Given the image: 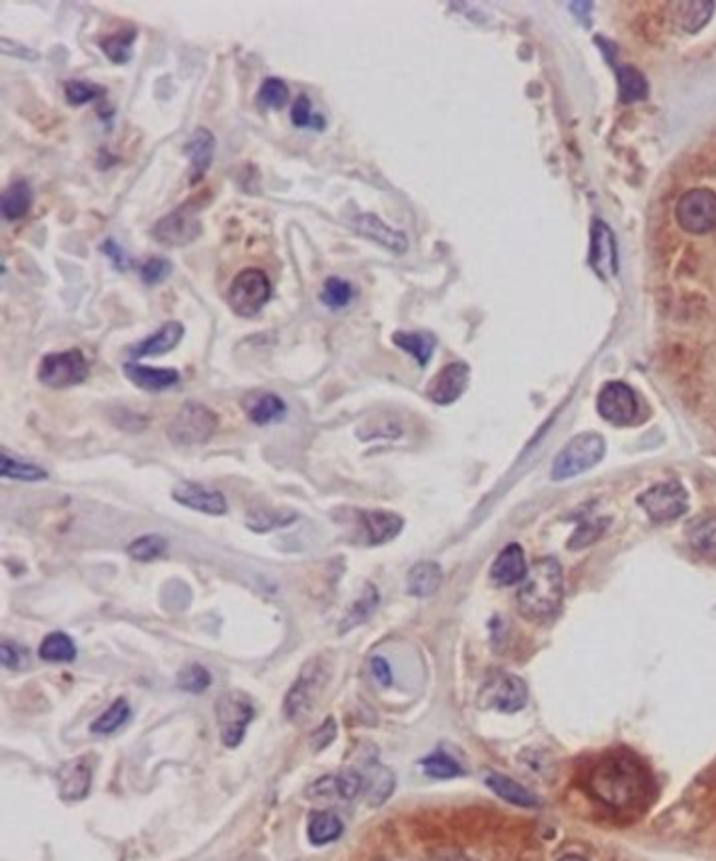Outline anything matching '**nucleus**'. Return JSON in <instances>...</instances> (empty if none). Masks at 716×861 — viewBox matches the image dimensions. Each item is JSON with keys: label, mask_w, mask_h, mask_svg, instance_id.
I'll use <instances>...</instances> for the list:
<instances>
[{"label": "nucleus", "mask_w": 716, "mask_h": 861, "mask_svg": "<svg viewBox=\"0 0 716 861\" xmlns=\"http://www.w3.org/2000/svg\"><path fill=\"white\" fill-rule=\"evenodd\" d=\"M590 796L605 810L631 811L649 794V773L635 755L610 753L597 760L587 773Z\"/></svg>", "instance_id": "1"}, {"label": "nucleus", "mask_w": 716, "mask_h": 861, "mask_svg": "<svg viewBox=\"0 0 716 861\" xmlns=\"http://www.w3.org/2000/svg\"><path fill=\"white\" fill-rule=\"evenodd\" d=\"M563 604V570L555 558L538 559L519 584L517 608L530 620L553 618Z\"/></svg>", "instance_id": "2"}, {"label": "nucleus", "mask_w": 716, "mask_h": 861, "mask_svg": "<svg viewBox=\"0 0 716 861\" xmlns=\"http://www.w3.org/2000/svg\"><path fill=\"white\" fill-rule=\"evenodd\" d=\"M328 681H331L328 662L320 656L309 659L284 698V714L290 721H299L301 716H308Z\"/></svg>", "instance_id": "3"}, {"label": "nucleus", "mask_w": 716, "mask_h": 861, "mask_svg": "<svg viewBox=\"0 0 716 861\" xmlns=\"http://www.w3.org/2000/svg\"><path fill=\"white\" fill-rule=\"evenodd\" d=\"M219 416L215 410L200 402H185L181 405L180 412L173 416L169 423L166 435L175 446H200L212 439V435L219 429Z\"/></svg>", "instance_id": "4"}, {"label": "nucleus", "mask_w": 716, "mask_h": 861, "mask_svg": "<svg viewBox=\"0 0 716 861\" xmlns=\"http://www.w3.org/2000/svg\"><path fill=\"white\" fill-rule=\"evenodd\" d=\"M349 519L343 521L349 532V542L358 547H383L397 538L404 530V519L391 510H349Z\"/></svg>", "instance_id": "5"}, {"label": "nucleus", "mask_w": 716, "mask_h": 861, "mask_svg": "<svg viewBox=\"0 0 716 861\" xmlns=\"http://www.w3.org/2000/svg\"><path fill=\"white\" fill-rule=\"evenodd\" d=\"M605 439L599 433L576 435L553 462V480L565 482L599 464L605 457Z\"/></svg>", "instance_id": "6"}, {"label": "nucleus", "mask_w": 716, "mask_h": 861, "mask_svg": "<svg viewBox=\"0 0 716 861\" xmlns=\"http://www.w3.org/2000/svg\"><path fill=\"white\" fill-rule=\"evenodd\" d=\"M272 292L274 288L269 276L258 267H246L231 279L228 305L240 318H255L269 303Z\"/></svg>", "instance_id": "7"}, {"label": "nucleus", "mask_w": 716, "mask_h": 861, "mask_svg": "<svg viewBox=\"0 0 716 861\" xmlns=\"http://www.w3.org/2000/svg\"><path fill=\"white\" fill-rule=\"evenodd\" d=\"M215 716L221 742L228 748H238L255 719V707L244 691H228L217 700Z\"/></svg>", "instance_id": "8"}, {"label": "nucleus", "mask_w": 716, "mask_h": 861, "mask_svg": "<svg viewBox=\"0 0 716 861\" xmlns=\"http://www.w3.org/2000/svg\"><path fill=\"white\" fill-rule=\"evenodd\" d=\"M89 375H91L89 359L80 349L47 354L41 359V366L36 370L38 380L55 391L82 384L89 379Z\"/></svg>", "instance_id": "9"}, {"label": "nucleus", "mask_w": 716, "mask_h": 861, "mask_svg": "<svg viewBox=\"0 0 716 861\" xmlns=\"http://www.w3.org/2000/svg\"><path fill=\"white\" fill-rule=\"evenodd\" d=\"M205 203L200 200H189V203L181 204L177 210L169 213L166 217L158 219L152 236L155 242H160L162 246H187L194 240H198L203 236V223L198 219V213L205 208Z\"/></svg>", "instance_id": "10"}, {"label": "nucleus", "mask_w": 716, "mask_h": 861, "mask_svg": "<svg viewBox=\"0 0 716 861\" xmlns=\"http://www.w3.org/2000/svg\"><path fill=\"white\" fill-rule=\"evenodd\" d=\"M674 217L681 229L693 236H704L716 229V194L708 187L688 190L674 206Z\"/></svg>", "instance_id": "11"}, {"label": "nucleus", "mask_w": 716, "mask_h": 861, "mask_svg": "<svg viewBox=\"0 0 716 861\" xmlns=\"http://www.w3.org/2000/svg\"><path fill=\"white\" fill-rule=\"evenodd\" d=\"M637 503L651 521L665 524V521H674L688 513L690 496L679 482L656 483L639 494Z\"/></svg>", "instance_id": "12"}, {"label": "nucleus", "mask_w": 716, "mask_h": 861, "mask_svg": "<svg viewBox=\"0 0 716 861\" xmlns=\"http://www.w3.org/2000/svg\"><path fill=\"white\" fill-rule=\"evenodd\" d=\"M480 704L498 712H517L528 704V687L515 675L494 673L482 687Z\"/></svg>", "instance_id": "13"}, {"label": "nucleus", "mask_w": 716, "mask_h": 861, "mask_svg": "<svg viewBox=\"0 0 716 861\" xmlns=\"http://www.w3.org/2000/svg\"><path fill=\"white\" fill-rule=\"evenodd\" d=\"M597 412L615 427H626L635 423L639 414V400L628 384L615 380L601 389L597 398Z\"/></svg>", "instance_id": "14"}, {"label": "nucleus", "mask_w": 716, "mask_h": 861, "mask_svg": "<svg viewBox=\"0 0 716 861\" xmlns=\"http://www.w3.org/2000/svg\"><path fill=\"white\" fill-rule=\"evenodd\" d=\"M471 368L464 361L446 364L427 384V398L437 405H452L469 387Z\"/></svg>", "instance_id": "15"}, {"label": "nucleus", "mask_w": 716, "mask_h": 861, "mask_svg": "<svg viewBox=\"0 0 716 861\" xmlns=\"http://www.w3.org/2000/svg\"><path fill=\"white\" fill-rule=\"evenodd\" d=\"M351 228L358 236L379 244L389 253L404 254L408 251V236L400 229L386 226L383 219L374 213H359L358 217L351 221Z\"/></svg>", "instance_id": "16"}, {"label": "nucleus", "mask_w": 716, "mask_h": 861, "mask_svg": "<svg viewBox=\"0 0 716 861\" xmlns=\"http://www.w3.org/2000/svg\"><path fill=\"white\" fill-rule=\"evenodd\" d=\"M173 498L181 507L192 508L205 515L221 517L228 513V498L223 492L208 487L205 483L181 482L173 487Z\"/></svg>", "instance_id": "17"}, {"label": "nucleus", "mask_w": 716, "mask_h": 861, "mask_svg": "<svg viewBox=\"0 0 716 861\" xmlns=\"http://www.w3.org/2000/svg\"><path fill=\"white\" fill-rule=\"evenodd\" d=\"M55 782L59 788V799L63 803H80L89 796L93 784L91 762L86 759H72L63 762L57 773Z\"/></svg>", "instance_id": "18"}, {"label": "nucleus", "mask_w": 716, "mask_h": 861, "mask_svg": "<svg viewBox=\"0 0 716 861\" xmlns=\"http://www.w3.org/2000/svg\"><path fill=\"white\" fill-rule=\"evenodd\" d=\"M366 788L363 776L356 769H345L334 776H324L317 782L309 785L305 796L308 799H340V801H354Z\"/></svg>", "instance_id": "19"}, {"label": "nucleus", "mask_w": 716, "mask_h": 861, "mask_svg": "<svg viewBox=\"0 0 716 861\" xmlns=\"http://www.w3.org/2000/svg\"><path fill=\"white\" fill-rule=\"evenodd\" d=\"M215 150H217V139L210 128H196L189 135L183 148V152L189 158V185H198L206 177L215 160Z\"/></svg>", "instance_id": "20"}, {"label": "nucleus", "mask_w": 716, "mask_h": 861, "mask_svg": "<svg viewBox=\"0 0 716 861\" xmlns=\"http://www.w3.org/2000/svg\"><path fill=\"white\" fill-rule=\"evenodd\" d=\"M242 410L246 418L256 427H267L284 421L288 405L278 393L272 391H251L242 398Z\"/></svg>", "instance_id": "21"}, {"label": "nucleus", "mask_w": 716, "mask_h": 861, "mask_svg": "<svg viewBox=\"0 0 716 861\" xmlns=\"http://www.w3.org/2000/svg\"><path fill=\"white\" fill-rule=\"evenodd\" d=\"M183 336H185V326L181 322H177V320L166 322V324H162L160 329L155 330L154 334H150L143 341H139L137 345H132L128 349V357L132 361H137L141 357H158V355L171 354L173 349L180 347Z\"/></svg>", "instance_id": "22"}, {"label": "nucleus", "mask_w": 716, "mask_h": 861, "mask_svg": "<svg viewBox=\"0 0 716 861\" xmlns=\"http://www.w3.org/2000/svg\"><path fill=\"white\" fill-rule=\"evenodd\" d=\"M123 370H125V377L135 387H139L141 391H148V393H162V391L177 387L181 382L177 368H152V366H143L137 361H127Z\"/></svg>", "instance_id": "23"}, {"label": "nucleus", "mask_w": 716, "mask_h": 861, "mask_svg": "<svg viewBox=\"0 0 716 861\" xmlns=\"http://www.w3.org/2000/svg\"><path fill=\"white\" fill-rule=\"evenodd\" d=\"M590 267L601 276L610 278L615 274V240L612 229L603 221H594L590 236Z\"/></svg>", "instance_id": "24"}, {"label": "nucleus", "mask_w": 716, "mask_h": 861, "mask_svg": "<svg viewBox=\"0 0 716 861\" xmlns=\"http://www.w3.org/2000/svg\"><path fill=\"white\" fill-rule=\"evenodd\" d=\"M528 563H526V555L523 549L519 544H509L500 551V555L492 563V581L500 586H512V584L523 583V578L528 576Z\"/></svg>", "instance_id": "25"}, {"label": "nucleus", "mask_w": 716, "mask_h": 861, "mask_svg": "<svg viewBox=\"0 0 716 861\" xmlns=\"http://www.w3.org/2000/svg\"><path fill=\"white\" fill-rule=\"evenodd\" d=\"M34 204V190L26 179L13 181L0 196V213L7 223H18L26 219Z\"/></svg>", "instance_id": "26"}, {"label": "nucleus", "mask_w": 716, "mask_h": 861, "mask_svg": "<svg viewBox=\"0 0 716 861\" xmlns=\"http://www.w3.org/2000/svg\"><path fill=\"white\" fill-rule=\"evenodd\" d=\"M391 341H393L395 347H400L402 352L412 355L414 361L420 368H425L431 361L434 354H436L437 338L431 332H404V330H397V332H393Z\"/></svg>", "instance_id": "27"}, {"label": "nucleus", "mask_w": 716, "mask_h": 861, "mask_svg": "<svg viewBox=\"0 0 716 861\" xmlns=\"http://www.w3.org/2000/svg\"><path fill=\"white\" fill-rule=\"evenodd\" d=\"M443 583V570L436 561H420L408 572V593L412 597L425 599L439 590Z\"/></svg>", "instance_id": "28"}, {"label": "nucleus", "mask_w": 716, "mask_h": 861, "mask_svg": "<svg viewBox=\"0 0 716 861\" xmlns=\"http://www.w3.org/2000/svg\"><path fill=\"white\" fill-rule=\"evenodd\" d=\"M486 784L494 794H498L503 801L517 805V807H538L540 805L534 792H530L526 785L515 782L503 773H496V771L487 773Z\"/></svg>", "instance_id": "29"}, {"label": "nucleus", "mask_w": 716, "mask_h": 861, "mask_svg": "<svg viewBox=\"0 0 716 861\" xmlns=\"http://www.w3.org/2000/svg\"><path fill=\"white\" fill-rule=\"evenodd\" d=\"M381 604V595L379 588L374 584H366V588L361 590L358 601H354V606L347 609V613L340 620L338 633L345 634L354 631L359 624H363L366 620H370V616L377 611Z\"/></svg>", "instance_id": "30"}, {"label": "nucleus", "mask_w": 716, "mask_h": 861, "mask_svg": "<svg viewBox=\"0 0 716 861\" xmlns=\"http://www.w3.org/2000/svg\"><path fill=\"white\" fill-rule=\"evenodd\" d=\"M688 540L695 553L716 559V513L693 519L688 526Z\"/></svg>", "instance_id": "31"}, {"label": "nucleus", "mask_w": 716, "mask_h": 861, "mask_svg": "<svg viewBox=\"0 0 716 861\" xmlns=\"http://www.w3.org/2000/svg\"><path fill=\"white\" fill-rule=\"evenodd\" d=\"M343 835V822L333 811H315L309 815L308 836L311 845L324 847Z\"/></svg>", "instance_id": "32"}, {"label": "nucleus", "mask_w": 716, "mask_h": 861, "mask_svg": "<svg viewBox=\"0 0 716 861\" xmlns=\"http://www.w3.org/2000/svg\"><path fill=\"white\" fill-rule=\"evenodd\" d=\"M677 13V24L688 34H695L706 26L715 13V2L713 0H693V2H677L674 7Z\"/></svg>", "instance_id": "33"}, {"label": "nucleus", "mask_w": 716, "mask_h": 861, "mask_svg": "<svg viewBox=\"0 0 716 861\" xmlns=\"http://www.w3.org/2000/svg\"><path fill=\"white\" fill-rule=\"evenodd\" d=\"M137 41V27L127 26L123 27L116 34L103 36L100 41V49L105 53V57L116 64V66H125L132 59V45Z\"/></svg>", "instance_id": "34"}, {"label": "nucleus", "mask_w": 716, "mask_h": 861, "mask_svg": "<svg viewBox=\"0 0 716 861\" xmlns=\"http://www.w3.org/2000/svg\"><path fill=\"white\" fill-rule=\"evenodd\" d=\"M295 521H297V513L284 508H258L246 515V528L256 533L272 532Z\"/></svg>", "instance_id": "35"}, {"label": "nucleus", "mask_w": 716, "mask_h": 861, "mask_svg": "<svg viewBox=\"0 0 716 861\" xmlns=\"http://www.w3.org/2000/svg\"><path fill=\"white\" fill-rule=\"evenodd\" d=\"M356 297H358V288L349 279L336 278V276L326 279L320 290V301L331 311L347 309L356 301Z\"/></svg>", "instance_id": "36"}, {"label": "nucleus", "mask_w": 716, "mask_h": 861, "mask_svg": "<svg viewBox=\"0 0 716 861\" xmlns=\"http://www.w3.org/2000/svg\"><path fill=\"white\" fill-rule=\"evenodd\" d=\"M614 68L617 89H620V102L635 103L647 97V80L637 68L620 66V64H614Z\"/></svg>", "instance_id": "37"}, {"label": "nucleus", "mask_w": 716, "mask_h": 861, "mask_svg": "<svg viewBox=\"0 0 716 861\" xmlns=\"http://www.w3.org/2000/svg\"><path fill=\"white\" fill-rule=\"evenodd\" d=\"M0 475L7 480H18V482H43L49 478V473L26 460L9 457V452L0 455Z\"/></svg>", "instance_id": "38"}, {"label": "nucleus", "mask_w": 716, "mask_h": 861, "mask_svg": "<svg viewBox=\"0 0 716 861\" xmlns=\"http://www.w3.org/2000/svg\"><path fill=\"white\" fill-rule=\"evenodd\" d=\"M77 643L66 633L47 634L38 647V656L47 662H72L77 658Z\"/></svg>", "instance_id": "39"}, {"label": "nucleus", "mask_w": 716, "mask_h": 861, "mask_svg": "<svg viewBox=\"0 0 716 861\" xmlns=\"http://www.w3.org/2000/svg\"><path fill=\"white\" fill-rule=\"evenodd\" d=\"M166 549H169V542H166L164 536L146 533V536H139L137 540H132L128 544L127 553L128 558L135 559V561L148 563V561H155V559L162 558L166 553Z\"/></svg>", "instance_id": "40"}, {"label": "nucleus", "mask_w": 716, "mask_h": 861, "mask_svg": "<svg viewBox=\"0 0 716 861\" xmlns=\"http://www.w3.org/2000/svg\"><path fill=\"white\" fill-rule=\"evenodd\" d=\"M420 767L425 769L427 776H431L436 780H452V778H461L464 773L459 760L450 757L443 750H436V753L427 755L425 759L420 760Z\"/></svg>", "instance_id": "41"}, {"label": "nucleus", "mask_w": 716, "mask_h": 861, "mask_svg": "<svg viewBox=\"0 0 716 861\" xmlns=\"http://www.w3.org/2000/svg\"><path fill=\"white\" fill-rule=\"evenodd\" d=\"M395 790V773L391 769H384L381 765H372L370 771V792H368V803L372 807H381L384 801L393 794Z\"/></svg>", "instance_id": "42"}, {"label": "nucleus", "mask_w": 716, "mask_h": 861, "mask_svg": "<svg viewBox=\"0 0 716 861\" xmlns=\"http://www.w3.org/2000/svg\"><path fill=\"white\" fill-rule=\"evenodd\" d=\"M290 97V89L281 78H265L258 93H256V105L263 110H281Z\"/></svg>", "instance_id": "43"}, {"label": "nucleus", "mask_w": 716, "mask_h": 861, "mask_svg": "<svg viewBox=\"0 0 716 861\" xmlns=\"http://www.w3.org/2000/svg\"><path fill=\"white\" fill-rule=\"evenodd\" d=\"M128 716H130V707H128L125 698H120L109 709L105 710L100 719L93 721L91 732L97 735L114 734L116 730H120L127 723Z\"/></svg>", "instance_id": "44"}, {"label": "nucleus", "mask_w": 716, "mask_h": 861, "mask_svg": "<svg viewBox=\"0 0 716 861\" xmlns=\"http://www.w3.org/2000/svg\"><path fill=\"white\" fill-rule=\"evenodd\" d=\"M63 93H66L68 103L74 105V107L86 105V103L100 102L103 95H105L103 87H97V84H93L89 80H68L63 84Z\"/></svg>", "instance_id": "45"}, {"label": "nucleus", "mask_w": 716, "mask_h": 861, "mask_svg": "<svg viewBox=\"0 0 716 861\" xmlns=\"http://www.w3.org/2000/svg\"><path fill=\"white\" fill-rule=\"evenodd\" d=\"M210 684H212V675L203 664H189L187 668L181 670L180 677H177L181 691H187L194 696L205 693Z\"/></svg>", "instance_id": "46"}, {"label": "nucleus", "mask_w": 716, "mask_h": 861, "mask_svg": "<svg viewBox=\"0 0 716 861\" xmlns=\"http://www.w3.org/2000/svg\"><path fill=\"white\" fill-rule=\"evenodd\" d=\"M311 107H313V105H311L309 95H305V93L299 95L297 102L292 103V110H290V120H292V125L297 128L324 130V128H326V118L320 116V114H313Z\"/></svg>", "instance_id": "47"}, {"label": "nucleus", "mask_w": 716, "mask_h": 861, "mask_svg": "<svg viewBox=\"0 0 716 861\" xmlns=\"http://www.w3.org/2000/svg\"><path fill=\"white\" fill-rule=\"evenodd\" d=\"M173 272V263L164 256H150L148 261H143L139 265V276L143 279L146 286H158L164 279L171 276Z\"/></svg>", "instance_id": "48"}, {"label": "nucleus", "mask_w": 716, "mask_h": 861, "mask_svg": "<svg viewBox=\"0 0 716 861\" xmlns=\"http://www.w3.org/2000/svg\"><path fill=\"white\" fill-rule=\"evenodd\" d=\"M336 734H338V727H336V721H334L333 716H328L313 734L309 737V748H311V753H322V750H326L331 744H333L334 739H336Z\"/></svg>", "instance_id": "49"}, {"label": "nucleus", "mask_w": 716, "mask_h": 861, "mask_svg": "<svg viewBox=\"0 0 716 861\" xmlns=\"http://www.w3.org/2000/svg\"><path fill=\"white\" fill-rule=\"evenodd\" d=\"M100 251H102L103 256L112 263V267H114L116 272L123 274V272H127L128 267H130L128 254L125 253V249H123L114 238H105L102 246H100Z\"/></svg>", "instance_id": "50"}, {"label": "nucleus", "mask_w": 716, "mask_h": 861, "mask_svg": "<svg viewBox=\"0 0 716 861\" xmlns=\"http://www.w3.org/2000/svg\"><path fill=\"white\" fill-rule=\"evenodd\" d=\"M24 662H26V650L24 647H20V645H15V643H11L7 639L0 643V664L7 670H20L24 666Z\"/></svg>", "instance_id": "51"}, {"label": "nucleus", "mask_w": 716, "mask_h": 861, "mask_svg": "<svg viewBox=\"0 0 716 861\" xmlns=\"http://www.w3.org/2000/svg\"><path fill=\"white\" fill-rule=\"evenodd\" d=\"M608 526V521L605 524H597V521H592V524H587L582 530H578L576 536H574V540L569 542V547L571 549H576V547H587L589 542H592L594 538H599V533L603 532V528Z\"/></svg>", "instance_id": "52"}, {"label": "nucleus", "mask_w": 716, "mask_h": 861, "mask_svg": "<svg viewBox=\"0 0 716 861\" xmlns=\"http://www.w3.org/2000/svg\"><path fill=\"white\" fill-rule=\"evenodd\" d=\"M370 668H372V675H374V679H377L379 684L383 685V687H389V685L393 684L391 664H389L386 659L381 658V656L372 658V662H370Z\"/></svg>", "instance_id": "53"}, {"label": "nucleus", "mask_w": 716, "mask_h": 861, "mask_svg": "<svg viewBox=\"0 0 716 861\" xmlns=\"http://www.w3.org/2000/svg\"><path fill=\"white\" fill-rule=\"evenodd\" d=\"M0 47H2V51L7 53V55H13V53H26L27 57H30L32 61H36V59H38V53L30 51V49L22 47V45H13L9 38H2ZM13 57H15V55H13Z\"/></svg>", "instance_id": "54"}, {"label": "nucleus", "mask_w": 716, "mask_h": 861, "mask_svg": "<svg viewBox=\"0 0 716 861\" xmlns=\"http://www.w3.org/2000/svg\"><path fill=\"white\" fill-rule=\"evenodd\" d=\"M436 861H473L469 860V858H464L461 853H443V856H439Z\"/></svg>", "instance_id": "55"}, {"label": "nucleus", "mask_w": 716, "mask_h": 861, "mask_svg": "<svg viewBox=\"0 0 716 861\" xmlns=\"http://www.w3.org/2000/svg\"><path fill=\"white\" fill-rule=\"evenodd\" d=\"M559 861H587L585 858H580V856H565Z\"/></svg>", "instance_id": "56"}]
</instances>
